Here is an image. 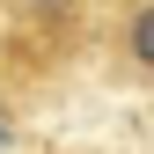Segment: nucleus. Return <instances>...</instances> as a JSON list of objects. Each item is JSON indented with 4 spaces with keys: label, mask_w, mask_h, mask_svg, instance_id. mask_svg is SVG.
Segmentation results:
<instances>
[{
    "label": "nucleus",
    "mask_w": 154,
    "mask_h": 154,
    "mask_svg": "<svg viewBox=\"0 0 154 154\" xmlns=\"http://www.w3.org/2000/svg\"><path fill=\"white\" fill-rule=\"evenodd\" d=\"M110 0H0V73L22 88V59L66 66L95 51Z\"/></svg>",
    "instance_id": "1"
}]
</instances>
